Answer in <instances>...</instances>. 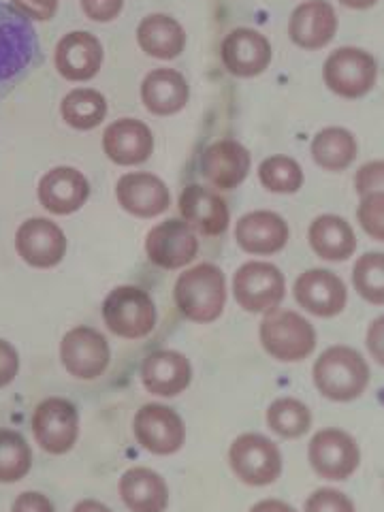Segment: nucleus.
<instances>
[{
	"instance_id": "dca6fc26",
	"label": "nucleus",
	"mask_w": 384,
	"mask_h": 512,
	"mask_svg": "<svg viewBox=\"0 0 384 512\" xmlns=\"http://www.w3.org/2000/svg\"><path fill=\"white\" fill-rule=\"evenodd\" d=\"M220 58L229 75L239 79H252L263 75L269 69L274 50H271V43L263 32L242 26L233 28L224 37Z\"/></svg>"
},
{
	"instance_id": "f3484780",
	"label": "nucleus",
	"mask_w": 384,
	"mask_h": 512,
	"mask_svg": "<svg viewBox=\"0 0 384 512\" xmlns=\"http://www.w3.org/2000/svg\"><path fill=\"white\" fill-rule=\"evenodd\" d=\"M199 237L184 220L171 218L158 222L146 237L148 259L160 269H182L195 261Z\"/></svg>"
},
{
	"instance_id": "f704fd0d",
	"label": "nucleus",
	"mask_w": 384,
	"mask_h": 512,
	"mask_svg": "<svg viewBox=\"0 0 384 512\" xmlns=\"http://www.w3.org/2000/svg\"><path fill=\"white\" fill-rule=\"evenodd\" d=\"M352 284L355 291L365 299L382 306L384 301V254L367 252L352 267Z\"/></svg>"
},
{
	"instance_id": "39448f33",
	"label": "nucleus",
	"mask_w": 384,
	"mask_h": 512,
	"mask_svg": "<svg viewBox=\"0 0 384 512\" xmlns=\"http://www.w3.org/2000/svg\"><path fill=\"white\" fill-rule=\"evenodd\" d=\"M259 333L267 355L284 363L308 359L316 348V331L312 323L293 310H267Z\"/></svg>"
},
{
	"instance_id": "423d86ee",
	"label": "nucleus",
	"mask_w": 384,
	"mask_h": 512,
	"mask_svg": "<svg viewBox=\"0 0 384 512\" xmlns=\"http://www.w3.org/2000/svg\"><path fill=\"white\" fill-rule=\"evenodd\" d=\"M103 320L124 340H141L156 327V306L139 286H118L105 297Z\"/></svg>"
},
{
	"instance_id": "c9c22d12",
	"label": "nucleus",
	"mask_w": 384,
	"mask_h": 512,
	"mask_svg": "<svg viewBox=\"0 0 384 512\" xmlns=\"http://www.w3.org/2000/svg\"><path fill=\"white\" fill-rule=\"evenodd\" d=\"M359 210H357V220L361 224V229L370 235L376 242H382L384 239V190L372 192V195L359 197Z\"/></svg>"
},
{
	"instance_id": "9b49d317",
	"label": "nucleus",
	"mask_w": 384,
	"mask_h": 512,
	"mask_svg": "<svg viewBox=\"0 0 384 512\" xmlns=\"http://www.w3.org/2000/svg\"><path fill=\"white\" fill-rule=\"evenodd\" d=\"M111 348L105 335L92 327H73L60 342V363L79 380H94L105 374Z\"/></svg>"
},
{
	"instance_id": "0eeeda50",
	"label": "nucleus",
	"mask_w": 384,
	"mask_h": 512,
	"mask_svg": "<svg viewBox=\"0 0 384 512\" xmlns=\"http://www.w3.org/2000/svg\"><path fill=\"white\" fill-rule=\"evenodd\" d=\"M233 474L248 487H267L282 474L280 448L261 434H242L229 448Z\"/></svg>"
},
{
	"instance_id": "ea45409f",
	"label": "nucleus",
	"mask_w": 384,
	"mask_h": 512,
	"mask_svg": "<svg viewBox=\"0 0 384 512\" xmlns=\"http://www.w3.org/2000/svg\"><path fill=\"white\" fill-rule=\"evenodd\" d=\"M382 186H384V163L382 160L365 163L355 173V190L359 197L372 195V192H380Z\"/></svg>"
},
{
	"instance_id": "a18cd8bd",
	"label": "nucleus",
	"mask_w": 384,
	"mask_h": 512,
	"mask_svg": "<svg viewBox=\"0 0 384 512\" xmlns=\"http://www.w3.org/2000/svg\"><path fill=\"white\" fill-rule=\"evenodd\" d=\"M73 512H111V508L99 500H82L75 504Z\"/></svg>"
},
{
	"instance_id": "58836bf2",
	"label": "nucleus",
	"mask_w": 384,
	"mask_h": 512,
	"mask_svg": "<svg viewBox=\"0 0 384 512\" xmlns=\"http://www.w3.org/2000/svg\"><path fill=\"white\" fill-rule=\"evenodd\" d=\"M79 7L90 22L109 24L120 18L124 0H79Z\"/></svg>"
},
{
	"instance_id": "c85d7f7f",
	"label": "nucleus",
	"mask_w": 384,
	"mask_h": 512,
	"mask_svg": "<svg viewBox=\"0 0 384 512\" xmlns=\"http://www.w3.org/2000/svg\"><path fill=\"white\" fill-rule=\"evenodd\" d=\"M120 498L131 512H165L169 506V487L165 478L148 468L126 470L120 478Z\"/></svg>"
},
{
	"instance_id": "bb28decb",
	"label": "nucleus",
	"mask_w": 384,
	"mask_h": 512,
	"mask_svg": "<svg viewBox=\"0 0 384 512\" xmlns=\"http://www.w3.org/2000/svg\"><path fill=\"white\" fill-rule=\"evenodd\" d=\"M137 45L156 60H175L186 50L184 26L167 13H150L137 26Z\"/></svg>"
},
{
	"instance_id": "72a5a7b5",
	"label": "nucleus",
	"mask_w": 384,
	"mask_h": 512,
	"mask_svg": "<svg viewBox=\"0 0 384 512\" xmlns=\"http://www.w3.org/2000/svg\"><path fill=\"white\" fill-rule=\"evenodd\" d=\"M259 182L274 195H295L303 188L306 175L295 158L286 154H274L259 165Z\"/></svg>"
},
{
	"instance_id": "cd10ccee",
	"label": "nucleus",
	"mask_w": 384,
	"mask_h": 512,
	"mask_svg": "<svg viewBox=\"0 0 384 512\" xmlns=\"http://www.w3.org/2000/svg\"><path fill=\"white\" fill-rule=\"evenodd\" d=\"M308 242L316 256L329 263L348 261L357 250V235L342 216L323 214L312 220Z\"/></svg>"
},
{
	"instance_id": "f257e3e1",
	"label": "nucleus",
	"mask_w": 384,
	"mask_h": 512,
	"mask_svg": "<svg viewBox=\"0 0 384 512\" xmlns=\"http://www.w3.org/2000/svg\"><path fill=\"white\" fill-rule=\"evenodd\" d=\"M41 43L37 30L11 5L0 3V101L39 67Z\"/></svg>"
},
{
	"instance_id": "ddd939ff",
	"label": "nucleus",
	"mask_w": 384,
	"mask_h": 512,
	"mask_svg": "<svg viewBox=\"0 0 384 512\" xmlns=\"http://www.w3.org/2000/svg\"><path fill=\"white\" fill-rule=\"evenodd\" d=\"M137 442L152 455H173L186 442V425L180 414L163 404L141 406L133 419Z\"/></svg>"
},
{
	"instance_id": "20e7f679",
	"label": "nucleus",
	"mask_w": 384,
	"mask_h": 512,
	"mask_svg": "<svg viewBox=\"0 0 384 512\" xmlns=\"http://www.w3.org/2000/svg\"><path fill=\"white\" fill-rule=\"evenodd\" d=\"M323 82L327 90L340 99H363L376 88L378 62L374 54L363 47H338L323 64Z\"/></svg>"
},
{
	"instance_id": "c756f323",
	"label": "nucleus",
	"mask_w": 384,
	"mask_h": 512,
	"mask_svg": "<svg viewBox=\"0 0 384 512\" xmlns=\"http://www.w3.org/2000/svg\"><path fill=\"white\" fill-rule=\"evenodd\" d=\"M310 152L314 163L331 173L346 171L355 163L359 146L357 137L344 126H327L318 131L310 143Z\"/></svg>"
},
{
	"instance_id": "7c9ffc66",
	"label": "nucleus",
	"mask_w": 384,
	"mask_h": 512,
	"mask_svg": "<svg viewBox=\"0 0 384 512\" xmlns=\"http://www.w3.org/2000/svg\"><path fill=\"white\" fill-rule=\"evenodd\" d=\"M107 99L105 94L94 88H73L60 103V118L73 131H94L107 118Z\"/></svg>"
},
{
	"instance_id": "6e6552de",
	"label": "nucleus",
	"mask_w": 384,
	"mask_h": 512,
	"mask_svg": "<svg viewBox=\"0 0 384 512\" xmlns=\"http://www.w3.org/2000/svg\"><path fill=\"white\" fill-rule=\"evenodd\" d=\"M30 429L45 453H69L79 438L77 408L64 397H47L32 412Z\"/></svg>"
},
{
	"instance_id": "4c0bfd02",
	"label": "nucleus",
	"mask_w": 384,
	"mask_h": 512,
	"mask_svg": "<svg viewBox=\"0 0 384 512\" xmlns=\"http://www.w3.org/2000/svg\"><path fill=\"white\" fill-rule=\"evenodd\" d=\"M60 0H9V5L28 22H50L56 18Z\"/></svg>"
},
{
	"instance_id": "473e14b6",
	"label": "nucleus",
	"mask_w": 384,
	"mask_h": 512,
	"mask_svg": "<svg viewBox=\"0 0 384 512\" xmlns=\"http://www.w3.org/2000/svg\"><path fill=\"white\" fill-rule=\"evenodd\" d=\"M32 470V451L15 429L0 427V485L20 483Z\"/></svg>"
},
{
	"instance_id": "1a4fd4ad",
	"label": "nucleus",
	"mask_w": 384,
	"mask_h": 512,
	"mask_svg": "<svg viewBox=\"0 0 384 512\" xmlns=\"http://www.w3.org/2000/svg\"><path fill=\"white\" fill-rule=\"evenodd\" d=\"M233 295L246 312L261 314L280 306L286 297V282L276 265L250 261L235 271Z\"/></svg>"
},
{
	"instance_id": "2eb2a0df",
	"label": "nucleus",
	"mask_w": 384,
	"mask_h": 512,
	"mask_svg": "<svg viewBox=\"0 0 384 512\" xmlns=\"http://www.w3.org/2000/svg\"><path fill=\"white\" fill-rule=\"evenodd\" d=\"M103 43L88 30L67 32L54 50V64L62 79L71 84H86L101 73L103 67Z\"/></svg>"
},
{
	"instance_id": "c03bdc74",
	"label": "nucleus",
	"mask_w": 384,
	"mask_h": 512,
	"mask_svg": "<svg viewBox=\"0 0 384 512\" xmlns=\"http://www.w3.org/2000/svg\"><path fill=\"white\" fill-rule=\"evenodd\" d=\"M250 512H297V510H295L291 504H286V502H282V500L269 498V500L256 502V504L250 508Z\"/></svg>"
},
{
	"instance_id": "7ed1b4c3",
	"label": "nucleus",
	"mask_w": 384,
	"mask_h": 512,
	"mask_svg": "<svg viewBox=\"0 0 384 512\" xmlns=\"http://www.w3.org/2000/svg\"><path fill=\"white\" fill-rule=\"evenodd\" d=\"M314 384L329 402H352L370 384V365L350 346H331L314 363Z\"/></svg>"
},
{
	"instance_id": "37998d69",
	"label": "nucleus",
	"mask_w": 384,
	"mask_h": 512,
	"mask_svg": "<svg viewBox=\"0 0 384 512\" xmlns=\"http://www.w3.org/2000/svg\"><path fill=\"white\" fill-rule=\"evenodd\" d=\"M367 346H370V352L376 357V363L382 365V316L374 320V325L370 327V338H367Z\"/></svg>"
},
{
	"instance_id": "a19ab883",
	"label": "nucleus",
	"mask_w": 384,
	"mask_h": 512,
	"mask_svg": "<svg viewBox=\"0 0 384 512\" xmlns=\"http://www.w3.org/2000/svg\"><path fill=\"white\" fill-rule=\"evenodd\" d=\"M20 372V355L15 346L7 340L0 338V389L9 387V384L18 378Z\"/></svg>"
},
{
	"instance_id": "6ab92c4d",
	"label": "nucleus",
	"mask_w": 384,
	"mask_h": 512,
	"mask_svg": "<svg viewBox=\"0 0 384 512\" xmlns=\"http://www.w3.org/2000/svg\"><path fill=\"white\" fill-rule=\"evenodd\" d=\"M103 152L118 167H137L154 154L152 128L137 118H120L103 131Z\"/></svg>"
},
{
	"instance_id": "aec40b11",
	"label": "nucleus",
	"mask_w": 384,
	"mask_h": 512,
	"mask_svg": "<svg viewBox=\"0 0 384 512\" xmlns=\"http://www.w3.org/2000/svg\"><path fill=\"white\" fill-rule=\"evenodd\" d=\"M116 199L126 214L150 220L165 214L171 205L167 184L154 173H124L116 184Z\"/></svg>"
},
{
	"instance_id": "f03ea898",
	"label": "nucleus",
	"mask_w": 384,
	"mask_h": 512,
	"mask_svg": "<svg viewBox=\"0 0 384 512\" xmlns=\"http://www.w3.org/2000/svg\"><path fill=\"white\" fill-rule=\"evenodd\" d=\"M175 306L192 323L207 325L222 316L227 303V280L212 263L188 267L173 288Z\"/></svg>"
},
{
	"instance_id": "49530a36",
	"label": "nucleus",
	"mask_w": 384,
	"mask_h": 512,
	"mask_svg": "<svg viewBox=\"0 0 384 512\" xmlns=\"http://www.w3.org/2000/svg\"><path fill=\"white\" fill-rule=\"evenodd\" d=\"M338 3L346 9H355V11H365V9H372L376 7L380 0H338Z\"/></svg>"
},
{
	"instance_id": "4468645a",
	"label": "nucleus",
	"mask_w": 384,
	"mask_h": 512,
	"mask_svg": "<svg viewBox=\"0 0 384 512\" xmlns=\"http://www.w3.org/2000/svg\"><path fill=\"white\" fill-rule=\"evenodd\" d=\"M338 28V13L329 0H303L288 18L286 35L299 50L318 52L335 39Z\"/></svg>"
},
{
	"instance_id": "4be33fe9",
	"label": "nucleus",
	"mask_w": 384,
	"mask_h": 512,
	"mask_svg": "<svg viewBox=\"0 0 384 512\" xmlns=\"http://www.w3.org/2000/svg\"><path fill=\"white\" fill-rule=\"evenodd\" d=\"M250 165L248 148L235 139H218L201 154V175L218 190H233L244 184Z\"/></svg>"
},
{
	"instance_id": "a878e982",
	"label": "nucleus",
	"mask_w": 384,
	"mask_h": 512,
	"mask_svg": "<svg viewBox=\"0 0 384 512\" xmlns=\"http://www.w3.org/2000/svg\"><path fill=\"white\" fill-rule=\"evenodd\" d=\"M141 380L158 397H175L188 389L192 365L178 350H154L141 363Z\"/></svg>"
},
{
	"instance_id": "9d476101",
	"label": "nucleus",
	"mask_w": 384,
	"mask_h": 512,
	"mask_svg": "<svg viewBox=\"0 0 384 512\" xmlns=\"http://www.w3.org/2000/svg\"><path fill=\"white\" fill-rule=\"evenodd\" d=\"M308 457L312 470L325 480H346L361 463L357 440L338 427L316 431L308 446Z\"/></svg>"
},
{
	"instance_id": "2f4dec72",
	"label": "nucleus",
	"mask_w": 384,
	"mask_h": 512,
	"mask_svg": "<svg viewBox=\"0 0 384 512\" xmlns=\"http://www.w3.org/2000/svg\"><path fill=\"white\" fill-rule=\"evenodd\" d=\"M267 427L284 440H297L310 431L312 414L299 399L280 397L267 408Z\"/></svg>"
},
{
	"instance_id": "79ce46f5",
	"label": "nucleus",
	"mask_w": 384,
	"mask_h": 512,
	"mask_svg": "<svg viewBox=\"0 0 384 512\" xmlns=\"http://www.w3.org/2000/svg\"><path fill=\"white\" fill-rule=\"evenodd\" d=\"M11 512H56L52 500L39 491H24L15 498Z\"/></svg>"
},
{
	"instance_id": "f8f14e48",
	"label": "nucleus",
	"mask_w": 384,
	"mask_h": 512,
	"mask_svg": "<svg viewBox=\"0 0 384 512\" xmlns=\"http://www.w3.org/2000/svg\"><path fill=\"white\" fill-rule=\"evenodd\" d=\"M15 252L35 269H52L67 254V235L50 218H28L15 231Z\"/></svg>"
},
{
	"instance_id": "393cba45",
	"label": "nucleus",
	"mask_w": 384,
	"mask_h": 512,
	"mask_svg": "<svg viewBox=\"0 0 384 512\" xmlns=\"http://www.w3.org/2000/svg\"><path fill=\"white\" fill-rule=\"evenodd\" d=\"M141 103L152 116L169 118L180 114L190 101L188 79L178 69H152L141 82Z\"/></svg>"
},
{
	"instance_id": "b1692460",
	"label": "nucleus",
	"mask_w": 384,
	"mask_h": 512,
	"mask_svg": "<svg viewBox=\"0 0 384 512\" xmlns=\"http://www.w3.org/2000/svg\"><path fill=\"white\" fill-rule=\"evenodd\" d=\"M288 235L291 231H288L286 220L269 210L248 212L235 224V242L248 254H278L286 248Z\"/></svg>"
},
{
	"instance_id": "e433bc0d",
	"label": "nucleus",
	"mask_w": 384,
	"mask_h": 512,
	"mask_svg": "<svg viewBox=\"0 0 384 512\" xmlns=\"http://www.w3.org/2000/svg\"><path fill=\"white\" fill-rule=\"evenodd\" d=\"M303 512H357V508L346 493L325 487L310 495Z\"/></svg>"
},
{
	"instance_id": "a211bd4d",
	"label": "nucleus",
	"mask_w": 384,
	"mask_h": 512,
	"mask_svg": "<svg viewBox=\"0 0 384 512\" xmlns=\"http://www.w3.org/2000/svg\"><path fill=\"white\" fill-rule=\"evenodd\" d=\"M37 197L45 212L54 216H71L86 205L90 197V182L79 169L60 165L43 173L37 186Z\"/></svg>"
},
{
	"instance_id": "412c9836",
	"label": "nucleus",
	"mask_w": 384,
	"mask_h": 512,
	"mask_svg": "<svg viewBox=\"0 0 384 512\" xmlns=\"http://www.w3.org/2000/svg\"><path fill=\"white\" fill-rule=\"evenodd\" d=\"M295 299L312 316H338L348 301L346 284L329 269H308L295 282Z\"/></svg>"
},
{
	"instance_id": "5701e85b",
	"label": "nucleus",
	"mask_w": 384,
	"mask_h": 512,
	"mask_svg": "<svg viewBox=\"0 0 384 512\" xmlns=\"http://www.w3.org/2000/svg\"><path fill=\"white\" fill-rule=\"evenodd\" d=\"M180 214L188 227L205 237L222 235L229 229V205L218 192L201 184H190L180 195Z\"/></svg>"
}]
</instances>
